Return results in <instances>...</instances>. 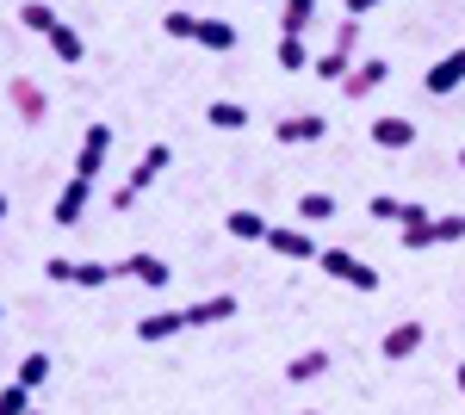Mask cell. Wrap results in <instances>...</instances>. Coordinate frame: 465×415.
I'll use <instances>...</instances> for the list:
<instances>
[{
    "instance_id": "cell-16",
    "label": "cell",
    "mask_w": 465,
    "mask_h": 415,
    "mask_svg": "<svg viewBox=\"0 0 465 415\" xmlns=\"http://www.w3.org/2000/svg\"><path fill=\"white\" fill-rule=\"evenodd\" d=\"M366 137L379 143V149H410L416 143V118H372Z\"/></svg>"
},
{
    "instance_id": "cell-30",
    "label": "cell",
    "mask_w": 465,
    "mask_h": 415,
    "mask_svg": "<svg viewBox=\"0 0 465 415\" xmlns=\"http://www.w3.org/2000/svg\"><path fill=\"white\" fill-rule=\"evenodd\" d=\"M193 25H199V13H162V32L180 44H193Z\"/></svg>"
},
{
    "instance_id": "cell-25",
    "label": "cell",
    "mask_w": 465,
    "mask_h": 415,
    "mask_svg": "<svg viewBox=\"0 0 465 415\" xmlns=\"http://www.w3.org/2000/svg\"><path fill=\"white\" fill-rule=\"evenodd\" d=\"M19 25H25V32H37V37H50V25H56V13H50L44 0H25V6H19Z\"/></svg>"
},
{
    "instance_id": "cell-32",
    "label": "cell",
    "mask_w": 465,
    "mask_h": 415,
    "mask_svg": "<svg viewBox=\"0 0 465 415\" xmlns=\"http://www.w3.org/2000/svg\"><path fill=\"white\" fill-rule=\"evenodd\" d=\"M379 0H348V19H360V13H372Z\"/></svg>"
},
{
    "instance_id": "cell-19",
    "label": "cell",
    "mask_w": 465,
    "mask_h": 415,
    "mask_svg": "<svg viewBox=\"0 0 465 415\" xmlns=\"http://www.w3.org/2000/svg\"><path fill=\"white\" fill-rule=\"evenodd\" d=\"M223 230H230L236 242H267V230H273V223H267L261 211H230V217H223Z\"/></svg>"
},
{
    "instance_id": "cell-6",
    "label": "cell",
    "mask_w": 465,
    "mask_h": 415,
    "mask_svg": "<svg viewBox=\"0 0 465 415\" xmlns=\"http://www.w3.org/2000/svg\"><path fill=\"white\" fill-rule=\"evenodd\" d=\"M6 100H13V112H19L25 124H44V112H50V94L37 87L32 74H13V81H6Z\"/></svg>"
},
{
    "instance_id": "cell-2",
    "label": "cell",
    "mask_w": 465,
    "mask_h": 415,
    "mask_svg": "<svg viewBox=\"0 0 465 415\" xmlns=\"http://www.w3.org/2000/svg\"><path fill=\"white\" fill-rule=\"evenodd\" d=\"M354 50H360V19H341V25H335V37H329V50H322L311 69H317L322 81H335V87H341V74L354 69Z\"/></svg>"
},
{
    "instance_id": "cell-11",
    "label": "cell",
    "mask_w": 465,
    "mask_h": 415,
    "mask_svg": "<svg viewBox=\"0 0 465 415\" xmlns=\"http://www.w3.org/2000/svg\"><path fill=\"white\" fill-rule=\"evenodd\" d=\"M273 137L280 143H322L329 137V118H322V112H292V118L273 124Z\"/></svg>"
},
{
    "instance_id": "cell-35",
    "label": "cell",
    "mask_w": 465,
    "mask_h": 415,
    "mask_svg": "<svg viewBox=\"0 0 465 415\" xmlns=\"http://www.w3.org/2000/svg\"><path fill=\"white\" fill-rule=\"evenodd\" d=\"M298 415H317V410H298Z\"/></svg>"
},
{
    "instance_id": "cell-38",
    "label": "cell",
    "mask_w": 465,
    "mask_h": 415,
    "mask_svg": "<svg viewBox=\"0 0 465 415\" xmlns=\"http://www.w3.org/2000/svg\"><path fill=\"white\" fill-rule=\"evenodd\" d=\"M0 316H6V311H0Z\"/></svg>"
},
{
    "instance_id": "cell-7",
    "label": "cell",
    "mask_w": 465,
    "mask_h": 415,
    "mask_svg": "<svg viewBox=\"0 0 465 415\" xmlns=\"http://www.w3.org/2000/svg\"><path fill=\"white\" fill-rule=\"evenodd\" d=\"M106 155H112V124H87V137H81V155H74V173H81V180H100Z\"/></svg>"
},
{
    "instance_id": "cell-18",
    "label": "cell",
    "mask_w": 465,
    "mask_h": 415,
    "mask_svg": "<svg viewBox=\"0 0 465 415\" xmlns=\"http://www.w3.org/2000/svg\"><path fill=\"white\" fill-rule=\"evenodd\" d=\"M193 44H205V50L223 56V50H236V25H230V19H199V25H193Z\"/></svg>"
},
{
    "instance_id": "cell-21",
    "label": "cell",
    "mask_w": 465,
    "mask_h": 415,
    "mask_svg": "<svg viewBox=\"0 0 465 415\" xmlns=\"http://www.w3.org/2000/svg\"><path fill=\"white\" fill-rule=\"evenodd\" d=\"M50 50H56V56H63V63H81V56H87V44H81V32H74L69 19H56V25H50Z\"/></svg>"
},
{
    "instance_id": "cell-33",
    "label": "cell",
    "mask_w": 465,
    "mask_h": 415,
    "mask_svg": "<svg viewBox=\"0 0 465 415\" xmlns=\"http://www.w3.org/2000/svg\"><path fill=\"white\" fill-rule=\"evenodd\" d=\"M453 379H460V390H465V360H460V372H453Z\"/></svg>"
},
{
    "instance_id": "cell-9",
    "label": "cell",
    "mask_w": 465,
    "mask_h": 415,
    "mask_svg": "<svg viewBox=\"0 0 465 415\" xmlns=\"http://www.w3.org/2000/svg\"><path fill=\"white\" fill-rule=\"evenodd\" d=\"M385 74H391L385 56H366V63H354V69L341 74V94H348V100H366L372 87H385Z\"/></svg>"
},
{
    "instance_id": "cell-20",
    "label": "cell",
    "mask_w": 465,
    "mask_h": 415,
    "mask_svg": "<svg viewBox=\"0 0 465 415\" xmlns=\"http://www.w3.org/2000/svg\"><path fill=\"white\" fill-rule=\"evenodd\" d=\"M180 329H186V316L162 311V316H143V322H137V341H174Z\"/></svg>"
},
{
    "instance_id": "cell-14",
    "label": "cell",
    "mask_w": 465,
    "mask_h": 415,
    "mask_svg": "<svg viewBox=\"0 0 465 415\" xmlns=\"http://www.w3.org/2000/svg\"><path fill=\"white\" fill-rule=\"evenodd\" d=\"M168 273H174V267H168L162 254H124V261H118V279H143V285H155V291L168 285Z\"/></svg>"
},
{
    "instance_id": "cell-29",
    "label": "cell",
    "mask_w": 465,
    "mask_h": 415,
    "mask_svg": "<svg viewBox=\"0 0 465 415\" xmlns=\"http://www.w3.org/2000/svg\"><path fill=\"white\" fill-rule=\"evenodd\" d=\"M25 410H32V390H25V384L13 379L6 390H0V415H25Z\"/></svg>"
},
{
    "instance_id": "cell-8",
    "label": "cell",
    "mask_w": 465,
    "mask_h": 415,
    "mask_svg": "<svg viewBox=\"0 0 465 415\" xmlns=\"http://www.w3.org/2000/svg\"><path fill=\"white\" fill-rule=\"evenodd\" d=\"M429 341V329L410 316V322H397V329H385V341H379V353L391 360V366H403V360H416V347Z\"/></svg>"
},
{
    "instance_id": "cell-22",
    "label": "cell",
    "mask_w": 465,
    "mask_h": 415,
    "mask_svg": "<svg viewBox=\"0 0 465 415\" xmlns=\"http://www.w3.org/2000/svg\"><path fill=\"white\" fill-rule=\"evenodd\" d=\"M322 372H329V353H322V347H304V353L286 366L292 384H311V379H322Z\"/></svg>"
},
{
    "instance_id": "cell-31",
    "label": "cell",
    "mask_w": 465,
    "mask_h": 415,
    "mask_svg": "<svg viewBox=\"0 0 465 415\" xmlns=\"http://www.w3.org/2000/svg\"><path fill=\"white\" fill-rule=\"evenodd\" d=\"M434 242H465V217H434Z\"/></svg>"
},
{
    "instance_id": "cell-4",
    "label": "cell",
    "mask_w": 465,
    "mask_h": 415,
    "mask_svg": "<svg viewBox=\"0 0 465 415\" xmlns=\"http://www.w3.org/2000/svg\"><path fill=\"white\" fill-rule=\"evenodd\" d=\"M44 273L56 279V285L100 291V285H112V279H118V267H106V261H69V254H56V261H44Z\"/></svg>"
},
{
    "instance_id": "cell-23",
    "label": "cell",
    "mask_w": 465,
    "mask_h": 415,
    "mask_svg": "<svg viewBox=\"0 0 465 415\" xmlns=\"http://www.w3.org/2000/svg\"><path fill=\"white\" fill-rule=\"evenodd\" d=\"M205 124H212V131H242L249 112H242L236 100H212V105H205Z\"/></svg>"
},
{
    "instance_id": "cell-12",
    "label": "cell",
    "mask_w": 465,
    "mask_h": 415,
    "mask_svg": "<svg viewBox=\"0 0 465 415\" xmlns=\"http://www.w3.org/2000/svg\"><path fill=\"white\" fill-rule=\"evenodd\" d=\"M422 87H429L434 100H440V94H453V87H465V44H460V50H447V56L422 74Z\"/></svg>"
},
{
    "instance_id": "cell-37",
    "label": "cell",
    "mask_w": 465,
    "mask_h": 415,
    "mask_svg": "<svg viewBox=\"0 0 465 415\" xmlns=\"http://www.w3.org/2000/svg\"><path fill=\"white\" fill-rule=\"evenodd\" d=\"M25 415H37V410H25Z\"/></svg>"
},
{
    "instance_id": "cell-24",
    "label": "cell",
    "mask_w": 465,
    "mask_h": 415,
    "mask_svg": "<svg viewBox=\"0 0 465 415\" xmlns=\"http://www.w3.org/2000/svg\"><path fill=\"white\" fill-rule=\"evenodd\" d=\"M273 56H280V69H311V63H317L304 37H280V50H273Z\"/></svg>"
},
{
    "instance_id": "cell-26",
    "label": "cell",
    "mask_w": 465,
    "mask_h": 415,
    "mask_svg": "<svg viewBox=\"0 0 465 415\" xmlns=\"http://www.w3.org/2000/svg\"><path fill=\"white\" fill-rule=\"evenodd\" d=\"M298 217H304V223H329V217H335V199H329V193H304V199H298Z\"/></svg>"
},
{
    "instance_id": "cell-15",
    "label": "cell",
    "mask_w": 465,
    "mask_h": 415,
    "mask_svg": "<svg viewBox=\"0 0 465 415\" xmlns=\"http://www.w3.org/2000/svg\"><path fill=\"white\" fill-rule=\"evenodd\" d=\"M180 316H186V329H217V322H230V316H236V298H230V291H217V298H199L193 311H180Z\"/></svg>"
},
{
    "instance_id": "cell-34",
    "label": "cell",
    "mask_w": 465,
    "mask_h": 415,
    "mask_svg": "<svg viewBox=\"0 0 465 415\" xmlns=\"http://www.w3.org/2000/svg\"><path fill=\"white\" fill-rule=\"evenodd\" d=\"M0 223H6V193H0Z\"/></svg>"
},
{
    "instance_id": "cell-1",
    "label": "cell",
    "mask_w": 465,
    "mask_h": 415,
    "mask_svg": "<svg viewBox=\"0 0 465 415\" xmlns=\"http://www.w3.org/2000/svg\"><path fill=\"white\" fill-rule=\"evenodd\" d=\"M168 162H174V155H168V143H149L143 155H137V168H131V180H124V186L112 193V211H131V205H137L149 186H155V180L168 173Z\"/></svg>"
},
{
    "instance_id": "cell-27",
    "label": "cell",
    "mask_w": 465,
    "mask_h": 415,
    "mask_svg": "<svg viewBox=\"0 0 465 415\" xmlns=\"http://www.w3.org/2000/svg\"><path fill=\"white\" fill-rule=\"evenodd\" d=\"M44 379H50V353H25V360H19V384H25V390H37Z\"/></svg>"
},
{
    "instance_id": "cell-13",
    "label": "cell",
    "mask_w": 465,
    "mask_h": 415,
    "mask_svg": "<svg viewBox=\"0 0 465 415\" xmlns=\"http://www.w3.org/2000/svg\"><path fill=\"white\" fill-rule=\"evenodd\" d=\"M267 248H273L280 261H317V242H311L304 230H286V223H273V230H267Z\"/></svg>"
},
{
    "instance_id": "cell-17",
    "label": "cell",
    "mask_w": 465,
    "mask_h": 415,
    "mask_svg": "<svg viewBox=\"0 0 465 415\" xmlns=\"http://www.w3.org/2000/svg\"><path fill=\"white\" fill-rule=\"evenodd\" d=\"M317 25V0H286V13H280V37H311Z\"/></svg>"
},
{
    "instance_id": "cell-36",
    "label": "cell",
    "mask_w": 465,
    "mask_h": 415,
    "mask_svg": "<svg viewBox=\"0 0 465 415\" xmlns=\"http://www.w3.org/2000/svg\"><path fill=\"white\" fill-rule=\"evenodd\" d=\"M460 168H465V149H460Z\"/></svg>"
},
{
    "instance_id": "cell-28",
    "label": "cell",
    "mask_w": 465,
    "mask_h": 415,
    "mask_svg": "<svg viewBox=\"0 0 465 415\" xmlns=\"http://www.w3.org/2000/svg\"><path fill=\"white\" fill-rule=\"evenodd\" d=\"M366 217H379V223H403V199L379 193V199H366Z\"/></svg>"
},
{
    "instance_id": "cell-3",
    "label": "cell",
    "mask_w": 465,
    "mask_h": 415,
    "mask_svg": "<svg viewBox=\"0 0 465 415\" xmlns=\"http://www.w3.org/2000/svg\"><path fill=\"white\" fill-rule=\"evenodd\" d=\"M317 267L329 279H341V285H354V291H379V267H366L348 248H317Z\"/></svg>"
},
{
    "instance_id": "cell-5",
    "label": "cell",
    "mask_w": 465,
    "mask_h": 415,
    "mask_svg": "<svg viewBox=\"0 0 465 415\" xmlns=\"http://www.w3.org/2000/svg\"><path fill=\"white\" fill-rule=\"evenodd\" d=\"M87 199H94V180H81V173H69V186L56 193V205H50V223H63V230H74L81 217H87Z\"/></svg>"
},
{
    "instance_id": "cell-10",
    "label": "cell",
    "mask_w": 465,
    "mask_h": 415,
    "mask_svg": "<svg viewBox=\"0 0 465 415\" xmlns=\"http://www.w3.org/2000/svg\"><path fill=\"white\" fill-rule=\"evenodd\" d=\"M397 242L410 248V254H422V248H434V211H422V205H403V223H397Z\"/></svg>"
}]
</instances>
